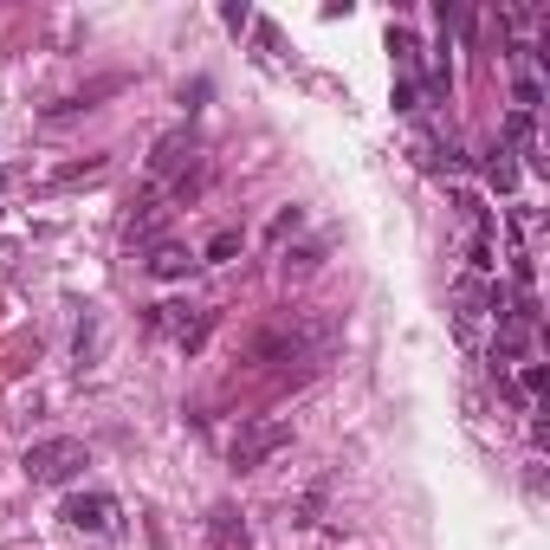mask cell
I'll list each match as a JSON object with an SVG mask.
<instances>
[{
	"instance_id": "obj_9",
	"label": "cell",
	"mask_w": 550,
	"mask_h": 550,
	"mask_svg": "<svg viewBox=\"0 0 550 550\" xmlns=\"http://www.w3.org/2000/svg\"><path fill=\"white\" fill-rule=\"evenodd\" d=\"M110 91H123V78H104V85H91V91H78V98H59L46 110V123H65V117H78V110H91L98 98H110Z\"/></svg>"
},
{
	"instance_id": "obj_1",
	"label": "cell",
	"mask_w": 550,
	"mask_h": 550,
	"mask_svg": "<svg viewBox=\"0 0 550 550\" xmlns=\"http://www.w3.org/2000/svg\"><path fill=\"white\" fill-rule=\"evenodd\" d=\"M330 337H337L330 324H311V318H279V324H266L253 343H246V369H272V363H298V356H318Z\"/></svg>"
},
{
	"instance_id": "obj_13",
	"label": "cell",
	"mask_w": 550,
	"mask_h": 550,
	"mask_svg": "<svg viewBox=\"0 0 550 550\" xmlns=\"http://www.w3.org/2000/svg\"><path fill=\"white\" fill-rule=\"evenodd\" d=\"M395 110H408V117L421 110V85L415 78H395Z\"/></svg>"
},
{
	"instance_id": "obj_15",
	"label": "cell",
	"mask_w": 550,
	"mask_h": 550,
	"mask_svg": "<svg viewBox=\"0 0 550 550\" xmlns=\"http://www.w3.org/2000/svg\"><path fill=\"white\" fill-rule=\"evenodd\" d=\"M298 220H305L298 208H292V214H279V220H272V240H285V233H298Z\"/></svg>"
},
{
	"instance_id": "obj_7",
	"label": "cell",
	"mask_w": 550,
	"mask_h": 550,
	"mask_svg": "<svg viewBox=\"0 0 550 550\" xmlns=\"http://www.w3.org/2000/svg\"><path fill=\"white\" fill-rule=\"evenodd\" d=\"M143 266H149V279H188V272H195L201 259L188 253L182 240H156V246L143 253Z\"/></svg>"
},
{
	"instance_id": "obj_6",
	"label": "cell",
	"mask_w": 550,
	"mask_h": 550,
	"mask_svg": "<svg viewBox=\"0 0 550 550\" xmlns=\"http://www.w3.org/2000/svg\"><path fill=\"white\" fill-rule=\"evenodd\" d=\"M188 162H195V130H169V136H156V149H149V182H169V175H182Z\"/></svg>"
},
{
	"instance_id": "obj_5",
	"label": "cell",
	"mask_w": 550,
	"mask_h": 550,
	"mask_svg": "<svg viewBox=\"0 0 550 550\" xmlns=\"http://www.w3.org/2000/svg\"><path fill=\"white\" fill-rule=\"evenodd\" d=\"M59 518L72 531H85V538H104V531L117 525V492H72Z\"/></svg>"
},
{
	"instance_id": "obj_2",
	"label": "cell",
	"mask_w": 550,
	"mask_h": 550,
	"mask_svg": "<svg viewBox=\"0 0 550 550\" xmlns=\"http://www.w3.org/2000/svg\"><path fill=\"white\" fill-rule=\"evenodd\" d=\"M85 460H91V453H85V440H72V434H52V440H33V447H26L20 473L33 479V486H65V479H72Z\"/></svg>"
},
{
	"instance_id": "obj_12",
	"label": "cell",
	"mask_w": 550,
	"mask_h": 550,
	"mask_svg": "<svg viewBox=\"0 0 550 550\" xmlns=\"http://www.w3.org/2000/svg\"><path fill=\"white\" fill-rule=\"evenodd\" d=\"M318 259H324V246H298V253H285V279H305Z\"/></svg>"
},
{
	"instance_id": "obj_14",
	"label": "cell",
	"mask_w": 550,
	"mask_h": 550,
	"mask_svg": "<svg viewBox=\"0 0 550 550\" xmlns=\"http://www.w3.org/2000/svg\"><path fill=\"white\" fill-rule=\"evenodd\" d=\"M318 505H324V492H305V499H298V525H311V518H318Z\"/></svg>"
},
{
	"instance_id": "obj_10",
	"label": "cell",
	"mask_w": 550,
	"mask_h": 550,
	"mask_svg": "<svg viewBox=\"0 0 550 550\" xmlns=\"http://www.w3.org/2000/svg\"><path fill=\"white\" fill-rule=\"evenodd\" d=\"M486 182L499 188V195H512V188H518V162H512V149H505V143L486 149Z\"/></svg>"
},
{
	"instance_id": "obj_3",
	"label": "cell",
	"mask_w": 550,
	"mask_h": 550,
	"mask_svg": "<svg viewBox=\"0 0 550 550\" xmlns=\"http://www.w3.org/2000/svg\"><path fill=\"white\" fill-rule=\"evenodd\" d=\"M279 447H292V421H285V415H253V421H240L227 460H233V473H253V466L272 460Z\"/></svg>"
},
{
	"instance_id": "obj_4",
	"label": "cell",
	"mask_w": 550,
	"mask_h": 550,
	"mask_svg": "<svg viewBox=\"0 0 550 550\" xmlns=\"http://www.w3.org/2000/svg\"><path fill=\"white\" fill-rule=\"evenodd\" d=\"M149 330H162V337H169L175 350H188V356H195L201 343H208V330H214V311L169 298V305H149Z\"/></svg>"
},
{
	"instance_id": "obj_11",
	"label": "cell",
	"mask_w": 550,
	"mask_h": 550,
	"mask_svg": "<svg viewBox=\"0 0 550 550\" xmlns=\"http://www.w3.org/2000/svg\"><path fill=\"white\" fill-rule=\"evenodd\" d=\"M240 246H246V233H240V227H220L214 240H208V253H201V259H208V266H220V259H233Z\"/></svg>"
},
{
	"instance_id": "obj_8",
	"label": "cell",
	"mask_w": 550,
	"mask_h": 550,
	"mask_svg": "<svg viewBox=\"0 0 550 550\" xmlns=\"http://www.w3.org/2000/svg\"><path fill=\"white\" fill-rule=\"evenodd\" d=\"M208 544H214V550H253V538H246V518L233 512V505H214V512H208Z\"/></svg>"
}]
</instances>
